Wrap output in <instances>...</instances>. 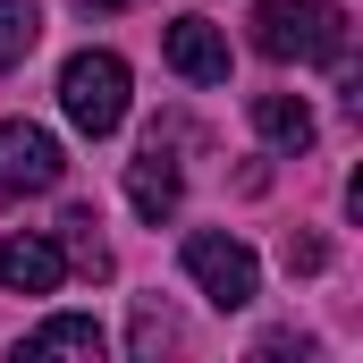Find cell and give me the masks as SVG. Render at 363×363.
Segmentation results:
<instances>
[{
	"mask_svg": "<svg viewBox=\"0 0 363 363\" xmlns=\"http://www.w3.org/2000/svg\"><path fill=\"white\" fill-rule=\"evenodd\" d=\"M0 287H9V296H60V287H68L60 237H9V245H0Z\"/></svg>",
	"mask_w": 363,
	"mask_h": 363,
	"instance_id": "6",
	"label": "cell"
},
{
	"mask_svg": "<svg viewBox=\"0 0 363 363\" xmlns=\"http://www.w3.org/2000/svg\"><path fill=\"white\" fill-rule=\"evenodd\" d=\"M101 347H110V338H101V321H93V313H51L17 355H101Z\"/></svg>",
	"mask_w": 363,
	"mask_h": 363,
	"instance_id": "9",
	"label": "cell"
},
{
	"mask_svg": "<svg viewBox=\"0 0 363 363\" xmlns=\"http://www.w3.org/2000/svg\"><path fill=\"white\" fill-rule=\"evenodd\" d=\"M254 135L262 144H279V152H313V101L304 93H254Z\"/></svg>",
	"mask_w": 363,
	"mask_h": 363,
	"instance_id": "8",
	"label": "cell"
},
{
	"mask_svg": "<svg viewBox=\"0 0 363 363\" xmlns=\"http://www.w3.org/2000/svg\"><path fill=\"white\" fill-rule=\"evenodd\" d=\"M321 262H330L321 237H287V271H321Z\"/></svg>",
	"mask_w": 363,
	"mask_h": 363,
	"instance_id": "12",
	"label": "cell"
},
{
	"mask_svg": "<svg viewBox=\"0 0 363 363\" xmlns=\"http://www.w3.org/2000/svg\"><path fill=\"white\" fill-rule=\"evenodd\" d=\"M161 60L178 68L186 85H228V34L211 17H169L161 26Z\"/></svg>",
	"mask_w": 363,
	"mask_h": 363,
	"instance_id": "5",
	"label": "cell"
},
{
	"mask_svg": "<svg viewBox=\"0 0 363 363\" xmlns=\"http://www.w3.org/2000/svg\"><path fill=\"white\" fill-rule=\"evenodd\" d=\"M178 194H186V178H178V152H169V144L152 135V144H144V152L127 161V203H135V211H144V220L161 228V220L178 211Z\"/></svg>",
	"mask_w": 363,
	"mask_h": 363,
	"instance_id": "7",
	"label": "cell"
},
{
	"mask_svg": "<svg viewBox=\"0 0 363 363\" xmlns=\"http://www.w3.org/2000/svg\"><path fill=\"white\" fill-rule=\"evenodd\" d=\"M60 110L77 135H118L127 127V60L118 51H77L60 68Z\"/></svg>",
	"mask_w": 363,
	"mask_h": 363,
	"instance_id": "2",
	"label": "cell"
},
{
	"mask_svg": "<svg viewBox=\"0 0 363 363\" xmlns=\"http://www.w3.org/2000/svg\"><path fill=\"white\" fill-rule=\"evenodd\" d=\"M68 169L60 135L34 127V118H0V194H51Z\"/></svg>",
	"mask_w": 363,
	"mask_h": 363,
	"instance_id": "4",
	"label": "cell"
},
{
	"mask_svg": "<svg viewBox=\"0 0 363 363\" xmlns=\"http://www.w3.org/2000/svg\"><path fill=\"white\" fill-rule=\"evenodd\" d=\"M60 228H68V245H60V254H68V271H85V279H110V245L93 237V211H68Z\"/></svg>",
	"mask_w": 363,
	"mask_h": 363,
	"instance_id": "11",
	"label": "cell"
},
{
	"mask_svg": "<svg viewBox=\"0 0 363 363\" xmlns=\"http://www.w3.org/2000/svg\"><path fill=\"white\" fill-rule=\"evenodd\" d=\"M254 51H262V60L338 68V60H347V9H338V0H262V9H254Z\"/></svg>",
	"mask_w": 363,
	"mask_h": 363,
	"instance_id": "1",
	"label": "cell"
},
{
	"mask_svg": "<svg viewBox=\"0 0 363 363\" xmlns=\"http://www.w3.org/2000/svg\"><path fill=\"white\" fill-rule=\"evenodd\" d=\"M186 279H194L203 304H220V313H245V304L262 296L254 245H245V237H220V228H194V237H186Z\"/></svg>",
	"mask_w": 363,
	"mask_h": 363,
	"instance_id": "3",
	"label": "cell"
},
{
	"mask_svg": "<svg viewBox=\"0 0 363 363\" xmlns=\"http://www.w3.org/2000/svg\"><path fill=\"white\" fill-rule=\"evenodd\" d=\"M34 43H43V9L34 0H0V68H17Z\"/></svg>",
	"mask_w": 363,
	"mask_h": 363,
	"instance_id": "10",
	"label": "cell"
},
{
	"mask_svg": "<svg viewBox=\"0 0 363 363\" xmlns=\"http://www.w3.org/2000/svg\"><path fill=\"white\" fill-rule=\"evenodd\" d=\"M77 9H85V17H110V9H127V0H77Z\"/></svg>",
	"mask_w": 363,
	"mask_h": 363,
	"instance_id": "13",
	"label": "cell"
}]
</instances>
